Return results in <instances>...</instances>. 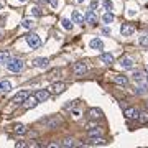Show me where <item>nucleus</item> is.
<instances>
[{"label":"nucleus","mask_w":148,"mask_h":148,"mask_svg":"<svg viewBox=\"0 0 148 148\" xmlns=\"http://www.w3.org/2000/svg\"><path fill=\"white\" fill-rule=\"evenodd\" d=\"M23 68H25V63H23L21 59H18V58L10 59V61L7 63V69L12 71V73H20V71H23Z\"/></svg>","instance_id":"obj_1"},{"label":"nucleus","mask_w":148,"mask_h":148,"mask_svg":"<svg viewBox=\"0 0 148 148\" xmlns=\"http://www.w3.org/2000/svg\"><path fill=\"white\" fill-rule=\"evenodd\" d=\"M25 40H27V43L30 45L32 49H36V48L41 46V40H40V36H38L36 33H28L27 36H25Z\"/></svg>","instance_id":"obj_2"},{"label":"nucleus","mask_w":148,"mask_h":148,"mask_svg":"<svg viewBox=\"0 0 148 148\" xmlns=\"http://www.w3.org/2000/svg\"><path fill=\"white\" fill-rule=\"evenodd\" d=\"M28 95H30V92H28V90H20V92L13 97V101H12V102H13L15 106H20V104H23V102L27 101Z\"/></svg>","instance_id":"obj_3"},{"label":"nucleus","mask_w":148,"mask_h":148,"mask_svg":"<svg viewBox=\"0 0 148 148\" xmlns=\"http://www.w3.org/2000/svg\"><path fill=\"white\" fill-rule=\"evenodd\" d=\"M133 32H135V25L133 23H123L120 27L122 36H130V35H133Z\"/></svg>","instance_id":"obj_4"},{"label":"nucleus","mask_w":148,"mask_h":148,"mask_svg":"<svg viewBox=\"0 0 148 148\" xmlns=\"http://www.w3.org/2000/svg\"><path fill=\"white\" fill-rule=\"evenodd\" d=\"M84 20L89 23L90 27H95V25H97V16H95V13H94V10H92V8H89V10L86 12Z\"/></svg>","instance_id":"obj_5"},{"label":"nucleus","mask_w":148,"mask_h":148,"mask_svg":"<svg viewBox=\"0 0 148 148\" xmlns=\"http://www.w3.org/2000/svg\"><path fill=\"white\" fill-rule=\"evenodd\" d=\"M33 66L35 68H40V69H46V68H49V59L48 58H36V59H33Z\"/></svg>","instance_id":"obj_6"},{"label":"nucleus","mask_w":148,"mask_h":148,"mask_svg":"<svg viewBox=\"0 0 148 148\" xmlns=\"http://www.w3.org/2000/svg\"><path fill=\"white\" fill-rule=\"evenodd\" d=\"M74 73L77 74V76H84V73L87 71V66H86L84 61H77V63H74Z\"/></svg>","instance_id":"obj_7"},{"label":"nucleus","mask_w":148,"mask_h":148,"mask_svg":"<svg viewBox=\"0 0 148 148\" xmlns=\"http://www.w3.org/2000/svg\"><path fill=\"white\" fill-rule=\"evenodd\" d=\"M64 90H66V84L64 82H54L49 87V92H53V94H63Z\"/></svg>","instance_id":"obj_8"},{"label":"nucleus","mask_w":148,"mask_h":148,"mask_svg":"<svg viewBox=\"0 0 148 148\" xmlns=\"http://www.w3.org/2000/svg\"><path fill=\"white\" fill-rule=\"evenodd\" d=\"M89 46L92 49H95V51H101V49H104V43H102L101 38H92L89 43Z\"/></svg>","instance_id":"obj_9"},{"label":"nucleus","mask_w":148,"mask_h":148,"mask_svg":"<svg viewBox=\"0 0 148 148\" xmlns=\"http://www.w3.org/2000/svg\"><path fill=\"white\" fill-rule=\"evenodd\" d=\"M133 59L128 58V56H123V58H120V66L123 69H133Z\"/></svg>","instance_id":"obj_10"},{"label":"nucleus","mask_w":148,"mask_h":148,"mask_svg":"<svg viewBox=\"0 0 148 148\" xmlns=\"http://www.w3.org/2000/svg\"><path fill=\"white\" fill-rule=\"evenodd\" d=\"M38 99V102H46L48 99H49V90H46V89H40L36 92V95H35Z\"/></svg>","instance_id":"obj_11"},{"label":"nucleus","mask_w":148,"mask_h":148,"mask_svg":"<svg viewBox=\"0 0 148 148\" xmlns=\"http://www.w3.org/2000/svg\"><path fill=\"white\" fill-rule=\"evenodd\" d=\"M36 106H38V99L35 95H32V97L28 95L27 101L23 102V107H25V109H33V107H36Z\"/></svg>","instance_id":"obj_12"},{"label":"nucleus","mask_w":148,"mask_h":148,"mask_svg":"<svg viewBox=\"0 0 148 148\" xmlns=\"http://www.w3.org/2000/svg\"><path fill=\"white\" fill-rule=\"evenodd\" d=\"M123 115L127 117V119H137V117H138V110H137V109H133V107H127V109L123 110Z\"/></svg>","instance_id":"obj_13"},{"label":"nucleus","mask_w":148,"mask_h":148,"mask_svg":"<svg viewBox=\"0 0 148 148\" xmlns=\"http://www.w3.org/2000/svg\"><path fill=\"white\" fill-rule=\"evenodd\" d=\"M71 18H73V23H77V25H84V16L81 15L77 10H74V12H73Z\"/></svg>","instance_id":"obj_14"},{"label":"nucleus","mask_w":148,"mask_h":148,"mask_svg":"<svg viewBox=\"0 0 148 148\" xmlns=\"http://www.w3.org/2000/svg\"><path fill=\"white\" fill-rule=\"evenodd\" d=\"M12 90V84L8 81H0V94H7Z\"/></svg>","instance_id":"obj_15"},{"label":"nucleus","mask_w":148,"mask_h":148,"mask_svg":"<svg viewBox=\"0 0 148 148\" xmlns=\"http://www.w3.org/2000/svg\"><path fill=\"white\" fill-rule=\"evenodd\" d=\"M106 140L102 137H90L89 140H87V145H106Z\"/></svg>","instance_id":"obj_16"},{"label":"nucleus","mask_w":148,"mask_h":148,"mask_svg":"<svg viewBox=\"0 0 148 148\" xmlns=\"http://www.w3.org/2000/svg\"><path fill=\"white\" fill-rule=\"evenodd\" d=\"M101 61L104 64H107V66H110V64L114 63V56H112L110 53H102L101 54Z\"/></svg>","instance_id":"obj_17"},{"label":"nucleus","mask_w":148,"mask_h":148,"mask_svg":"<svg viewBox=\"0 0 148 148\" xmlns=\"http://www.w3.org/2000/svg\"><path fill=\"white\" fill-rule=\"evenodd\" d=\"M114 81H115L117 84H120V86H127L128 84V77L127 76H123V74H115Z\"/></svg>","instance_id":"obj_18"},{"label":"nucleus","mask_w":148,"mask_h":148,"mask_svg":"<svg viewBox=\"0 0 148 148\" xmlns=\"http://www.w3.org/2000/svg\"><path fill=\"white\" fill-rule=\"evenodd\" d=\"M87 135H89V137H101V135H102V128L92 127V128H89V130H87Z\"/></svg>","instance_id":"obj_19"},{"label":"nucleus","mask_w":148,"mask_h":148,"mask_svg":"<svg viewBox=\"0 0 148 148\" xmlns=\"http://www.w3.org/2000/svg\"><path fill=\"white\" fill-rule=\"evenodd\" d=\"M114 18H115V16H114V13H112V12H106V13L102 15V21H104V23H107V25H109V23H112V21H114Z\"/></svg>","instance_id":"obj_20"},{"label":"nucleus","mask_w":148,"mask_h":148,"mask_svg":"<svg viewBox=\"0 0 148 148\" xmlns=\"http://www.w3.org/2000/svg\"><path fill=\"white\" fill-rule=\"evenodd\" d=\"M12 59L10 53H7V51H0V63H8Z\"/></svg>","instance_id":"obj_21"},{"label":"nucleus","mask_w":148,"mask_h":148,"mask_svg":"<svg viewBox=\"0 0 148 148\" xmlns=\"http://www.w3.org/2000/svg\"><path fill=\"white\" fill-rule=\"evenodd\" d=\"M89 115L92 117V119H101V117H102V110H99V109H90Z\"/></svg>","instance_id":"obj_22"},{"label":"nucleus","mask_w":148,"mask_h":148,"mask_svg":"<svg viewBox=\"0 0 148 148\" xmlns=\"http://www.w3.org/2000/svg\"><path fill=\"white\" fill-rule=\"evenodd\" d=\"M61 25H63L64 30H73V21L68 20V18H63L61 20Z\"/></svg>","instance_id":"obj_23"},{"label":"nucleus","mask_w":148,"mask_h":148,"mask_svg":"<svg viewBox=\"0 0 148 148\" xmlns=\"http://www.w3.org/2000/svg\"><path fill=\"white\" fill-rule=\"evenodd\" d=\"M13 130H15V133H20V135H23V133H27V128H25V125H21V123L15 125V127H13Z\"/></svg>","instance_id":"obj_24"},{"label":"nucleus","mask_w":148,"mask_h":148,"mask_svg":"<svg viewBox=\"0 0 148 148\" xmlns=\"http://www.w3.org/2000/svg\"><path fill=\"white\" fill-rule=\"evenodd\" d=\"M32 13L36 16V18H40V16L43 15V12H41V8H40V7H32Z\"/></svg>","instance_id":"obj_25"},{"label":"nucleus","mask_w":148,"mask_h":148,"mask_svg":"<svg viewBox=\"0 0 148 148\" xmlns=\"http://www.w3.org/2000/svg\"><path fill=\"white\" fill-rule=\"evenodd\" d=\"M138 120L142 122V123H147V122H148V112H142V114H138Z\"/></svg>","instance_id":"obj_26"},{"label":"nucleus","mask_w":148,"mask_h":148,"mask_svg":"<svg viewBox=\"0 0 148 148\" xmlns=\"http://www.w3.org/2000/svg\"><path fill=\"white\" fill-rule=\"evenodd\" d=\"M32 25H33V20H30V18H25V20L21 21V27L27 28V30L28 28H32Z\"/></svg>","instance_id":"obj_27"},{"label":"nucleus","mask_w":148,"mask_h":148,"mask_svg":"<svg viewBox=\"0 0 148 148\" xmlns=\"http://www.w3.org/2000/svg\"><path fill=\"white\" fill-rule=\"evenodd\" d=\"M132 76H133V81H135V82H142V79H143V74L140 73V71H137V73H133Z\"/></svg>","instance_id":"obj_28"},{"label":"nucleus","mask_w":148,"mask_h":148,"mask_svg":"<svg viewBox=\"0 0 148 148\" xmlns=\"http://www.w3.org/2000/svg\"><path fill=\"white\" fill-rule=\"evenodd\" d=\"M147 90H148L147 86H138V87H137L135 90H133V92H135V94H145Z\"/></svg>","instance_id":"obj_29"},{"label":"nucleus","mask_w":148,"mask_h":148,"mask_svg":"<svg viewBox=\"0 0 148 148\" xmlns=\"http://www.w3.org/2000/svg\"><path fill=\"white\" fill-rule=\"evenodd\" d=\"M104 8H106L107 12H110L112 8H114V3H112L110 0H104Z\"/></svg>","instance_id":"obj_30"},{"label":"nucleus","mask_w":148,"mask_h":148,"mask_svg":"<svg viewBox=\"0 0 148 148\" xmlns=\"http://www.w3.org/2000/svg\"><path fill=\"white\" fill-rule=\"evenodd\" d=\"M76 143H74V140H69V138H66L63 143H61V147H74Z\"/></svg>","instance_id":"obj_31"},{"label":"nucleus","mask_w":148,"mask_h":148,"mask_svg":"<svg viewBox=\"0 0 148 148\" xmlns=\"http://www.w3.org/2000/svg\"><path fill=\"white\" fill-rule=\"evenodd\" d=\"M140 45L148 48V36H140Z\"/></svg>","instance_id":"obj_32"},{"label":"nucleus","mask_w":148,"mask_h":148,"mask_svg":"<svg viewBox=\"0 0 148 148\" xmlns=\"http://www.w3.org/2000/svg\"><path fill=\"white\" fill-rule=\"evenodd\" d=\"M16 147H20V148H25V147H28L25 142H16Z\"/></svg>","instance_id":"obj_33"},{"label":"nucleus","mask_w":148,"mask_h":148,"mask_svg":"<svg viewBox=\"0 0 148 148\" xmlns=\"http://www.w3.org/2000/svg\"><path fill=\"white\" fill-rule=\"evenodd\" d=\"M95 7H97V0H92V3H90V8L95 10Z\"/></svg>","instance_id":"obj_34"},{"label":"nucleus","mask_w":148,"mask_h":148,"mask_svg":"<svg viewBox=\"0 0 148 148\" xmlns=\"http://www.w3.org/2000/svg\"><path fill=\"white\" fill-rule=\"evenodd\" d=\"M5 16H0V27H3V25H5Z\"/></svg>","instance_id":"obj_35"},{"label":"nucleus","mask_w":148,"mask_h":148,"mask_svg":"<svg viewBox=\"0 0 148 148\" xmlns=\"http://www.w3.org/2000/svg\"><path fill=\"white\" fill-rule=\"evenodd\" d=\"M77 2H79V3H81V2H84V0H77Z\"/></svg>","instance_id":"obj_36"},{"label":"nucleus","mask_w":148,"mask_h":148,"mask_svg":"<svg viewBox=\"0 0 148 148\" xmlns=\"http://www.w3.org/2000/svg\"><path fill=\"white\" fill-rule=\"evenodd\" d=\"M147 84H148V76H147Z\"/></svg>","instance_id":"obj_37"},{"label":"nucleus","mask_w":148,"mask_h":148,"mask_svg":"<svg viewBox=\"0 0 148 148\" xmlns=\"http://www.w3.org/2000/svg\"><path fill=\"white\" fill-rule=\"evenodd\" d=\"M20 2H27V0H20Z\"/></svg>","instance_id":"obj_38"},{"label":"nucleus","mask_w":148,"mask_h":148,"mask_svg":"<svg viewBox=\"0 0 148 148\" xmlns=\"http://www.w3.org/2000/svg\"><path fill=\"white\" fill-rule=\"evenodd\" d=\"M0 8H2V3H0Z\"/></svg>","instance_id":"obj_39"},{"label":"nucleus","mask_w":148,"mask_h":148,"mask_svg":"<svg viewBox=\"0 0 148 148\" xmlns=\"http://www.w3.org/2000/svg\"><path fill=\"white\" fill-rule=\"evenodd\" d=\"M147 69H148V64H147Z\"/></svg>","instance_id":"obj_40"},{"label":"nucleus","mask_w":148,"mask_h":148,"mask_svg":"<svg viewBox=\"0 0 148 148\" xmlns=\"http://www.w3.org/2000/svg\"><path fill=\"white\" fill-rule=\"evenodd\" d=\"M147 104H148V102H147Z\"/></svg>","instance_id":"obj_41"}]
</instances>
